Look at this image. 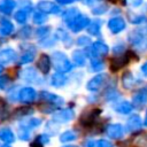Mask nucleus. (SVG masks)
Returning <instances> with one entry per match:
<instances>
[{"instance_id":"obj_1","label":"nucleus","mask_w":147,"mask_h":147,"mask_svg":"<svg viewBox=\"0 0 147 147\" xmlns=\"http://www.w3.org/2000/svg\"><path fill=\"white\" fill-rule=\"evenodd\" d=\"M53 65H54V69L60 72V74H65V72H69L71 71L72 69V63L70 62V60L67 57V55L61 52V51H55L53 53Z\"/></svg>"},{"instance_id":"obj_2","label":"nucleus","mask_w":147,"mask_h":147,"mask_svg":"<svg viewBox=\"0 0 147 147\" xmlns=\"http://www.w3.org/2000/svg\"><path fill=\"white\" fill-rule=\"evenodd\" d=\"M127 39L134 49H137L139 52H146L147 51V37L145 34H142L141 32L132 31L129 33Z\"/></svg>"},{"instance_id":"obj_3","label":"nucleus","mask_w":147,"mask_h":147,"mask_svg":"<svg viewBox=\"0 0 147 147\" xmlns=\"http://www.w3.org/2000/svg\"><path fill=\"white\" fill-rule=\"evenodd\" d=\"M109 52V47L101 40L94 41L92 44V46H90L86 49V54L91 57V59H96L98 56H103L107 55Z\"/></svg>"},{"instance_id":"obj_4","label":"nucleus","mask_w":147,"mask_h":147,"mask_svg":"<svg viewBox=\"0 0 147 147\" xmlns=\"http://www.w3.org/2000/svg\"><path fill=\"white\" fill-rule=\"evenodd\" d=\"M90 22H91V21H90V18H88L86 15L79 14V15H77L72 21H70L69 23H67V25H68V28H69L74 33H77V32L82 31L83 29L87 28L88 24H90Z\"/></svg>"},{"instance_id":"obj_5","label":"nucleus","mask_w":147,"mask_h":147,"mask_svg":"<svg viewBox=\"0 0 147 147\" xmlns=\"http://www.w3.org/2000/svg\"><path fill=\"white\" fill-rule=\"evenodd\" d=\"M75 117V111L71 108H64L53 114V121L57 123H67Z\"/></svg>"},{"instance_id":"obj_6","label":"nucleus","mask_w":147,"mask_h":147,"mask_svg":"<svg viewBox=\"0 0 147 147\" xmlns=\"http://www.w3.org/2000/svg\"><path fill=\"white\" fill-rule=\"evenodd\" d=\"M107 80V75L105 74H100V75H96L94 76L93 78H91L87 84H86V88L88 91H92V92H95L98 91L99 88H101L103 86V84L106 83Z\"/></svg>"},{"instance_id":"obj_7","label":"nucleus","mask_w":147,"mask_h":147,"mask_svg":"<svg viewBox=\"0 0 147 147\" xmlns=\"http://www.w3.org/2000/svg\"><path fill=\"white\" fill-rule=\"evenodd\" d=\"M37 98V92L33 87H23L18 92V100L23 103H30Z\"/></svg>"},{"instance_id":"obj_8","label":"nucleus","mask_w":147,"mask_h":147,"mask_svg":"<svg viewBox=\"0 0 147 147\" xmlns=\"http://www.w3.org/2000/svg\"><path fill=\"white\" fill-rule=\"evenodd\" d=\"M126 26V23L124 21L123 17L121 16H116V17H111L108 21V29L111 31V33H119L121 31H123Z\"/></svg>"},{"instance_id":"obj_9","label":"nucleus","mask_w":147,"mask_h":147,"mask_svg":"<svg viewBox=\"0 0 147 147\" xmlns=\"http://www.w3.org/2000/svg\"><path fill=\"white\" fill-rule=\"evenodd\" d=\"M131 55H132V53L129 52L126 55H121V56L118 55L117 57H114L110 61V69H111V71H117V70L122 69L123 67H125L129 63V61L131 59Z\"/></svg>"},{"instance_id":"obj_10","label":"nucleus","mask_w":147,"mask_h":147,"mask_svg":"<svg viewBox=\"0 0 147 147\" xmlns=\"http://www.w3.org/2000/svg\"><path fill=\"white\" fill-rule=\"evenodd\" d=\"M101 110L100 109H96V108H93V109H90L87 110L86 113H84L80 117V123L82 125H93L95 119L98 118V116L100 115Z\"/></svg>"},{"instance_id":"obj_11","label":"nucleus","mask_w":147,"mask_h":147,"mask_svg":"<svg viewBox=\"0 0 147 147\" xmlns=\"http://www.w3.org/2000/svg\"><path fill=\"white\" fill-rule=\"evenodd\" d=\"M37 8L39 11L44 14H59L60 7L51 1H39L37 3Z\"/></svg>"},{"instance_id":"obj_12","label":"nucleus","mask_w":147,"mask_h":147,"mask_svg":"<svg viewBox=\"0 0 147 147\" xmlns=\"http://www.w3.org/2000/svg\"><path fill=\"white\" fill-rule=\"evenodd\" d=\"M106 133L109 138L111 139H121L124 136V129L121 124L115 123V124H109L106 127Z\"/></svg>"},{"instance_id":"obj_13","label":"nucleus","mask_w":147,"mask_h":147,"mask_svg":"<svg viewBox=\"0 0 147 147\" xmlns=\"http://www.w3.org/2000/svg\"><path fill=\"white\" fill-rule=\"evenodd\" d=\"M37 69L42 74H48L51 69V59L47 54H41L37 60Z\"/></svg>"},{"instance_id":"obj_14","label":"nucleus","mask_w":147,"mask_h":147,"mask_svg":"<svg viewBox=\"0 0 147 147\" xmlns=\"http://www.w3.org/2000/svg\"><path fill=\"white\" fill-rule=\"evenodd\" d=\"M16 59V52L13 48H5L0 51V64H8Z\"/></svg>"},{"instance_id":"obj_15","label":"nucleus","mask_w":147,"mask_h":147,"mask_svg":"<svg viewBox=\"0 0 147 147\" xmlns=\"http://www.w3.org/2000/svg\"><path fill=\"white\" fill-rule=\"evenodd\" d=\"M141 126H142V122H141V118H140L139 115H132V116H130V118L126 122V127L131 132H134V131L140 130Z\"/></svg>"},{"instance_id":"obj_16","label":"nucleus","mask_w":147,"mask_h":147,"mask_svg":"<svg viewBox=\"0 0 147 147\" xmlns=\"http://www.w3.org/2000/svg\"><path fill=\"white\" fill-rule=\"evenodd\" d=\"M132 102H133V106L136 107H140L145 105L147 102V88L139 90L137 93H134L132 98Z\"/></svg>"},{"instance_id":"obj_17","label":"nucleus","mask_w":147,"mask_h":147,"mask_svg":"<svg viewBox=\"0 0 147 147\" xmlns=\"http://www.w3.org/2000/svg\"><path fill=\"white\" fill-rule=\"evenodd\" d=\"M67 83H68V77H67L64 74L56 72V74H54V75L51 77V84H52L54 87L60 88V87L64 86Z\"/></svg>"},{"instance_id":"obj_18","label":"nucleus","mask_w":147,"mask_h":147,"mask_svg":"<svg viewBox=\"0 0 147 147\" xmlns=\"http://www.w3.org/2000/svg\"><path fill=\"white\" fill-rule=\"evenodd\" d=\"M40 96H41V99L46 100L47 102H51L53 106H54V105H55V106H60V105L63 102L62 98H60L59 95H56V94H53V93H51V92H46V91H42V92L40 93Z\"/></svg>"},{"instance_id":"obj_19","label":"nucleus","mask_w":147,"mask_h":147,"mask_svg":"<svg viewBox=\"0 0 147 147\" xmlns=\"http://www.w3.org/2000/svg\"><path fill=\"white\" fill-rule=\"evenodd\" d=\"M55 38L56 39H60L67 47H70L71 45H72V39H71V37H70V34L67 32V31H64L63 29H61V28H59L57 30H56V32H55Z\"/></svg>"},{"instance_id":"obj_20","label":"nucleus","mask_w":147,"mask_h":147,"mask_svg":"<svg viewBox=\"0 0 147 147\" xmlns=\"http://www.w3.org/2000/svg\"><path fill=\"white\" fill-rule=\"evenodd\" d=\"M0 140L6 144H13L15 141V134L9 127H0Z\"/></svg>"},{"instance_id":"obj_21","label":"nucleus","mask_w":147,"mask_h":147,"mask_svg":"<svg viewBox=\"0 0 147 147\" xmlns=\"http://www.w3.org/2000/svg\"><path fill=\"white\" fill-rule=\"evenodd\" d=\"M22 77L24 80L26 82H30V83H39V77L36 72V70L33 68H26L23 70L22 72Z\"/></svg>"},{"instance_id":"obj_22","label":"nucleus","mask_w":147,"mask_h":147,"mask_svg":"<svg viewBox=\"0 0 147 147\" xmlns=\"http://www.w3.org/2000/svg\"><path fill=\"white\" fill-rule=\"evenodd\" d=\"M14 24L9 21V20H1V24H0V34L1 36H9L14 32Z\"/></svg>"},{"instance_id":"obj_23","label":"nucleus","mask_w":147,"mask_h":147,"mask_svg":"<svg viewBox=\"0 0 147 147\" xmlns=\"http://www.w3.org/2000/svg\"><path fill=\"white\" fill-rule=\"evenodd\" d=\"M114 109L119 114H130L133 109V106L129 101H121L114 106Z\"/></svg>"},{"instance_id":"obj_24","label":"nucleus","mask_w":147,"mask_h":147,"mask_svg":"<svg viewBox=\"0 0 147 147\" xmlns=\"http://www.w3.org/2000/svg\"><path fill=\"white\" fill-rule=\"evenodd\" d=\"M16 7V2L14 0H2L0 1V13L8 15Z\"/></svg>"},{"instance_id":"obj_25","label":"nucleus","mask_w":147,"mask_h":147,"mask_svg":"<svg viewBox=\"0 0 147 147\" xmlns=\"http://www.w3.org/2000/svg\"><path fill=\"white\" fill-rule=\"evenodd\" d=\"M34 56H36V51H34L33 47L31 49H25L23 52V54L21 55V57H20V63L21 64L30 63V62H32L34 60Z\"/></svg>"},{"instance_id":"obj_26","label":"nucleus","mask_w":147,"mask_h":147,"mask_svg":"<svg viewBox=\"0 0 147 147\" xmlns=\"http://www.w3.org/2000/svg\"><path fill=\"white\" fill-rule=\"evenodd\" d=\"M72 60H74V63L76 65L82 67L86 62V54L80 49H76L72 52Z\"/></svg>"},{"instance_id":"obj_27","label":"nucleus","mask_w":147,"mask_h":147,"mask_svg":"<svg viewBox=\"0 0 147 147\" xmlns=\"http://www.w3.org/2000/svg\"><path fill=\"white\" fill-rule=\"evenodd\" d=\"M134 82H136V79H134L133 75L130 71H126V72L123 74V76H122V85L124 86V88H126V90L132 88L133 85H134Z\"/></svg>"},{"instance_id":"obj_28","label":"nucleus","mask_w":147,"mask_h":147,"mask_svg":"<svg viewBox=\"0 0 147 147\" xmlns=\"http://www.w3.org/2000/svg\"><path fill=\"white\" fill-rule=\"evenodd\" d=\"M100 30H101V21L99 20H94L92 22H90L88 26H87V32L92 36H99L100 34Z\"/></svg>"},{"instance_id":"obj_29","label":"nucleus","mask_w":147,"mask_h":147,"mask_svg":"<svg viewBox=\"0 0 147 147\" xmlns=\"http://www.w3.org/2000/svg\"><path fill=\"white\" fill-rule=\"evenodd\" d=\"M40 124H41V119L40 118H38V117H31L28 121H25L24 123H22L20 126H22V127H24V129H26V130L30 131L31 129L38 127Z\"/></svg>"},{"instance_id":"obj_30","label":"nucleus","mask_w":147,"mask_h":147,"mask_svg":"<svg viewBox=\"0 0 147 147\" xmlns=\"http://www.w3.org/2000/svg\"><path fill=\"white\" fill-rule=\"evenodd\" d=\"M80 13H79V10H78V8H70V9H68V10H65L64 13H63V21L65 22V23H69L70 21H72L77 15H79Z\"/></svg>"},{"instance_id":"obj_31","label":"nucleus","mask_w":147,"mask_h":147,"mask_svg":"<svg viewBox=\"0 0 147 147\" xmlns=\"http://www.w3.org/2000/svg\"><path fill=\"white\" fill-rule=\"evenodd\" d=\"M87 147H114V145L106 140V139H99V140H91L87 142Z\"/></svg>"},{"instance_id":"obj_32","label":"nucleus","mask_w":147,"mask_h":147,"mask_svg":"<svg viewBox=\"0 0 147 147\" xmlns=\"http://www.w3.org/2000/svg\"><path fill=\"white\" fill-rule=\"evenodd\" d=\"M33 142H34V144H32V147H41V146H44L45 144H48V142H49V137H48V134H46V133L39 134V136L36 138V140H34Z\"/></svg>"},{"instance_id":"obj_33","label":"nucleus","mask_w":147,"mask_h":147,"mask_svg":"<svg viewBox=\"0 0 147 147\" xmlns=\"http://www.w3.org/2000/svg\"><path fill=\"white\" fill-rule=\"evenodd\" d=\"M77 139V134L72 131H65L60 136V141L61 142H70Z\"/></svg>"},{"instance_id":"obj_34","label":"nucleus","mask_w":147,"mask_h":147,"mask_svg":"<svg viewBox=\"0 0 147 147\" xmlns=\"http://www.w3.org/2000/svg\"><path fill=\"white\" fill-rule=\"evenodd\" d=\"M14 18H15V21H16L17 23L24 24V23L26 22V20H28V11H25V10H23V9H20V10H17V11L15 13Z\"/></svg>"},{"instance_id":"obj_35","label":"nucleus","mask_w":147,"mask_h":147,"mask_svg":"<svg viewBox=\"0 0 147 147\" xmlns=\"http://www.w3.org/2000/svg\"><path fill=\"white\" fill-rule=\"evenodd\" d=\"M46 21H47L46 14H44V13H41V11H37V13L33 14V23L40 25V24H44Z\"/></svg>"},{"instance_id":"obj_36","label":"nucleus","mask_w":147,"mask_h":147,"mask_svg":"<svg viewBox=\"0 0 147 147\" xmlns=\"http://www.w3.org/2000/svg\"><path fill=\"white\" fill-rule=\"evenodd\" d=\"M103 69V61L100 59H92L91 60V70L92 71H100Z\"/></svg>"},{"instance_id":"obj_37","label":"nucleus","mask_w":147,"mask_h":147,"mask_svg":"<svg viewBox=\"0 0 147 147\" xmlns=\"http://www.w3.org/2000/svg\"><path fill=\"white\" fill-rule=\"evenodd\" d=\"M49 30H51V26H48V25L47 26H40V28H38L36 30V36L42 39V38H45V37L48 36Z\"/></svg>"},{"instance_id":"obj_38","label":"nucleus","mask_w":147,"mask_h":147,"mask_svg":"<svg viewBox=\"0 0 147 147\" xmlns=\"http://www.w3.org/2000/svg\"><path fill=\"white\" fill-rule=\"evenodd\" d=\"M55 37H45V38H42L41 40H40V45L42 46V47H51V46H53L54 44H55Z\"/></svg>"},{"instance_id":"obj_39","label":"nucleus","mask_w":147,"mask_h":147,"mask_svg":"<svg viewBox=\"0 0 147 147\" xmlns=\"http://www.w3.org/2000/svg\"><path fill=\"white\" fill-rule=\"evenodd\" d=\"M32 113H33V109L29 108V107H21L16 110L17 116H28V115H31Z\"/></svg>"},{"instance_id":"obj_40","label":"nucleus","mask_w":147,"mask_h":147,"mask_svg":"<svg viewBox=\"0 0 147 147\" xmlns=\"http://www.w3.org/2000/svg\"><path fill=\"white\" fill-rule=\"evenodd\" d=\"M18 138L22 139V140L30 139V131L24 129V127H22V126H20V129H18Z\"/></svg>"},{"instance_id":"obj_41","label":"nucleus","mask_w":147,"mask_h":147,"mask_svg":"<svg viewBox=\"0 0 147 147\" xmlns=\"http://www.w3.org/2000/svg\"><path fill=\"white\" fill-rule=\"evenodd\" d=\"M107 9H108V6H106V5H98L96 7H94L92 9V11L95 15H101V14H105L107 11Z\"/></svg>"},{"instance_id":"obj_42","label":"nucleus","mask_w":147,"mask_h":147,"mask_svg":"<svg viewBox=\"0 0 147 147\" xmlns=\"http://www.w3.org/2000/svg\"><path fill=\"white\" fill-rule=\"evenodd\" d=\"M90 42H91V39L86 36H82L77 39V45L78 46H87Z\"/></svg>"},{"instance_id":"obj_43","label":"nucleus","mask_w":147,"mask_h":147,"mask_svg":"<svg viewBox=\"0 0 147 147\" xmlns=\"http://www.w3.org/2000/svg\"><path fill=\"white\" fill-rule=\"evenodd\" d=\"M145 20H146V17H145V16H142V15H139V16H130V21H131L133 24L142 23Z\"/></svg>"},{"instance_id":"obj_44","label":"nucleus","mask_w":147,"mask_h":147,"mask_svg":"<svg viewBox=\"0 0 147 147\" xmlns=\"http://www.w3.org/2000/svg\"><path fill=\"white\" fill-rule=\"evenodd\" d=\"M8 83H9V78L7 76H0V87L1 88H6Z\"/></svg>"},{"instance_id":"obj_45","label":"nucleus","mask_w":147,"mask_h":147,"mask_svg":"<svg viewBox=\"0 0 147 147\" xmlns=\"http://www.w3.org/2000/svg\"><path fill=\"white\" fill-rule=\"evenodd\" d=\"M123 51H124V45H123V44H117L116 46H114V53H115V54L119 55Z\"/></svg>"},{"instance_id":"obj_46","label":"nucleus","mask_w":147,"mask_h":147,"mask_svg":"<svg viewBox=\"0 0 147 147\" xmlns=\"http://www.w3.org/2000/svg\"><path fill=\"white\" fill-rule=\"evenodd\" d=\"M126 2L132 7H139L142 3V0H126Z\"/></svg>"},{"instance_id":"obj_47","label":"nucleus","mask_w":147,"mask_h":147,"mask_svg":"<svg viewBox=\"0 0 147 147\" xmlns=\"http://www.w3.org/2000/svg\"><path fill=\"white\" fill-rule=\"evenodd\" d=\"M55 1L60 5H69V3H72L75 0H55Z\"/></svg>"},{"instance_id":"obj_48","label":"nucleus","mask_w":147,"mask_h":147,"mask_svg":"<svg viewBox=\"0 0 147 147\" xmlns=\"http://www.w3.org/2000/svg\"><path fill=\"white\" fill-rule=\"evenodd\" d=\"M141 72L145 77H147V62H145L142 65H141Z\"/></svg>"},{"instance_id":"obj_49","label":"nucleus","mask_w":147,"mask_h":147,"mask_svg":"<svg viewBox=\"0 0 147 147\" xmlns=\"http://www.w3.org/2000/svg\"><path fill=\"white\" fill-rule=\"evenodd\" d=\"M108 1H110L111 3H121V5L126 3V0H108Z\"/></svg>"},{"instance_id":"obj_50","label":"nucleus","mask_w":147,"mask_h":147,"mask_svg":"<svg viewBox=\"0 0 147 147\" xmlns=\"http://www.w3.org/2000/svg\"><path fill=\"white\" fill-rule=\"evenodd\" d=\"M140 32L142 33V34H147V24L144 26V28H141V30H140Z\"/></svg>"},{"instance_id":"obj_51","label":"nucleus","mask_w":147,"mask_h":147,"mask_svg":"<svg viewBox=\"0 0 147 147\" xmlns=\"http://www.w3.org/2000/svg\"><path fill=\"white\" fill-rule=\"evenodd\" d=\"M144 125L147 126V110H146V115H145V121H144Z\"/></svg>"},{"instance_id":"obj_52","label":"nucleus","mask_w":147,"mask_h":147,"mask_svg":"<svg viewBox=\"0 0 147 147\" xmlns=\"http://www.w3.org/2000/svg\"><path fill=\"white\" fill-rule=\"evenodd\" d=\"M63 147H77L76 145H67V146H63Z\"/></svg>"},{"instance_id":"obj_53","label":"nucleus","mask_w":147,"mask_h":147,"mask_svg":"<svg viewBox=\"0 0 147 147\" xmlns=\"http://www.w3.org/2000/svg\"><path fill=\"white\" fill-rule=\"evenodd\" d=\"M1 147H10L8 144H6V145H3V146H1Z\"/></svg>"}]
</instances>
